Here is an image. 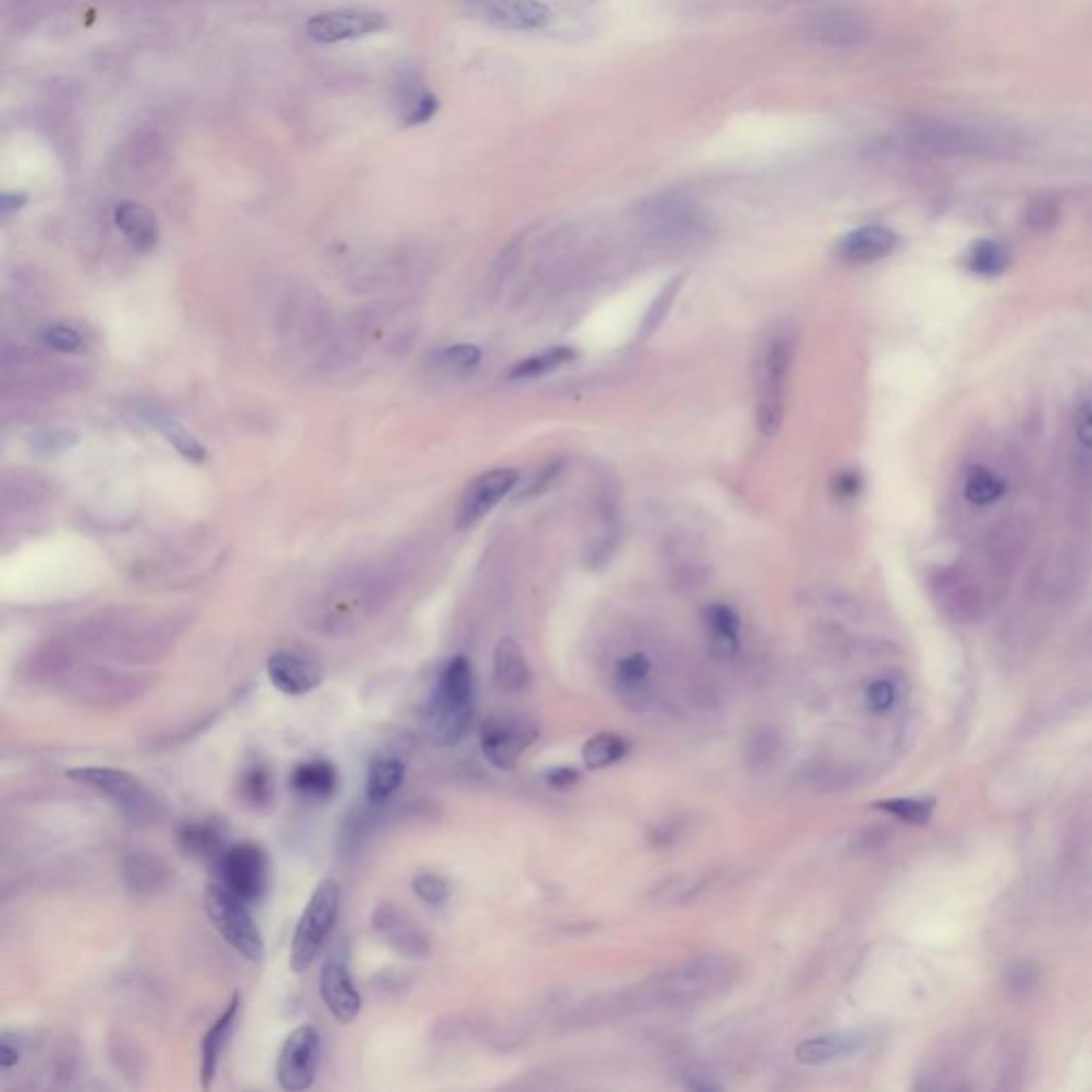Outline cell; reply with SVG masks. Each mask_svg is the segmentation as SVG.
<instances>
[{"label": "cell", "instance_id": "83f0119b", "mask_svg": "<svg viewBox=\"0 0 1092 1092\" xmlns=\"http://www.w3.org/2000/svg\"><path fill=\"white\" fill-rule=\"evenodd\" d=\"M493 674L495 681L506 692H521L529 683V664L521 647L512 638L499 640L493 653Z\"/></svg>", "mask_w": 1092, "mask_h": 1092}, {"label": "cell", "instance_id": "ffe728a7", "mask_svg": "<svg viewBox=\"0 0 1092 1092\" xmlns=\"http://www.w3.org/2000/svg\"><path fill=\"white\" fill-rule=\"evenodd\" d=\"M898 237L892 229L882 225H866L848 233L836 245V255L840 261L852 265L875 263L888 257L896 247Z\"/></svg>", "mask_w": 1092, "mask_h": 1092}, {"label": "cell", "instance_id": "e575fe53", "mask_svg": "<svg viewBox=\"0 0 1092 1092\" xmlns=\"http://www.w3.org/2000/svg\"><path fill=\"white\" fill-rule=\"evenodd\" d=\"M934 806H937L934 798H888L875 804V808L884 810V814L914 826L928 824L934 816Z\"/></svg>", "mask_w": 1092, "mask_h": 1092}, {"label": "cell", "instance_id": "bcb514c9", "mask_svg": "<svg viewBox=\"0 0 1092 1092\" xmlns=\"http://www.w3.org/2000/svg\"><path fill=\"white\" fill-rule=\"evenodd\" d=\"M483 361V351L474 344H455L442 351V363L453 369H474Z\"/></svg>", "mask_w": 1092, "mask_h": 1092}, {"label": "cell", "instance_id": "f6af8a7d", "mask_svg": "<svg viewBox=\"0 0 1092 1092\" xmlns=\"http://www.w3.org/2000/svg\"><path fill=\"white\" fill-rule=\"evenodd\" d=\"M41 339L47 349H54L58 353H75L81 346V335L67 325L47 327L41 333Z\"/></svg>", "mask_w": 1092, "mask_h": 1092}, {"label": "cell", "instance_id": "60d3db41", "mask_svg": "<svg viewBox=\"0 0 1092 1092\" xmlns=\"http://www.w3.org/2000/svg\"><path fill=\"white\" fill-rule=\"evenodd\" d=\"M1039 984V969L1033 962H1014L1005 971V992L1010 998H1026Z\"/></svg>", "mask_w": 1092, "mask_h": 1092}, {"label": "cell", "instance_id": "603a6c76", "mask_svg": "<svg viewBox=\"0 0 1092 1092\" xmlns=\"http://www.w3.org/2000/svg\"><path fill=\"white\" fill-rule=\"evenodd\" d=\"M864 1037L860 1033H830L804 1039L796 1048V1060L802 1065H828L860 1052Z\"/></svg>", "mask_w": 1092, "mask_h": 1092}, {"label": "cell", "instance_id": "7a4b0ae2", "mask_svg": "<svg viewBox=\"0 0 1092 1092\" xmlns=\"http://www.w3.org/2000/svg\"><path fill=\"white\" fill-rule=\"evenodd\" d=\"M474 674L463 655L453 658L435 681L425 710V732L435 744H455L472 726Z\"/></svg>", "mask_w": 1092, "mask_h": 1092}, {"label": "cell", "instance_id": "f546056e", "mask_svg": "<svg viewBox=\"0 0 1092 1092\" xmlns=\"http://www.w3.org/2000/svg\"><path fill=\"white\" fill-rule=\"evenodd\" d=\"M405 779V764L397 756H378L369 764L365 796L371 804L387 802L401 788Z\"/></svg>", "mask_w": 1092, "mask_h": 1092}, {"label": "cell", "instance_id": "f907efd6", "mask_svg": "<svg viewBox=\"0 0 1092 1092\" xmlns=\"http://www.w3.org/2000/svg\"><path fill=\"white\" fill-rule=\"evenodd\" d=\"M18 1060H20V1046L11 1041L9 1035H3V1041H0V1067H3V1071H7L18 1065Z\"/></svg>", "mask_w": 1092, "mask_h": 1092}, {"label": "cell", "instance_id": "f5cc1de1", "mask_svg": "<svg viewBox=\"0 0 1092 1092\" xmlns=\"http://www.w3.org/2000/svg\"><path fill=\"white\" fill-rule=\"evenodd\" d=\"M26 203V195L24 193H13V195H3V199H0V207H3V213H11L15 209H20L22 205Z\"/></svg>", "mask_w": 1092, "mask_h": 1092}, {"label": "cell", "instance_id": "5bb4252c", "mask_svg": "<svg viewBox=\"0 0 1092 1092\" xmlns=\"http://www.w3.org/2000/svg\"><path fill=\"white\" fill-rule=\"evenodd\" d=\"M538 736V730L515 717H491L481 728V747L489 764L495 768H515L525 749Z\"/></svg>", "mask_w": 1092, "mask_h": 1092}, {"label": "cell", "instance_id": "74e56055", "mask_svg": "<svg viewBox=\"0 0 1092 1092\" xmlns=\"http://www.w3.org/2000/svg\"><path fill=\"white\" fill-rule=\"evenodd\" d=\"M159 429L165 433V438L184 455L193 461H203L207 457V449L195 438V435L186 429L184 425L175 423L173 419H161L156 421Z\"/></svg>", "mask_w": 1092, "mask_h": 1092}, {"label": "cell", "instance_id": "816d5d0a", "mask_svg": "<svg viewBox=\"0 0 1092 1092\" xmlns=\"http://www.w3.org/2000/svg\"><path fill=\"white\" fill-rule=\"evenodd\" d=\"M547 782L551 786H557V788H568L572 784L578 782V772L574 768H568V766H561V768H555L547 774Z\"/></svg>", "mask_w": 1092, "mask_h": 1092}, {"label": "cell", "instance_id": "4dcf8cb0", "mask_svg": "<svg viewBox=\"0 0 1092 1092\" xmlns=\"http://www.w3.org/2000/svg\"><path fill=\"white\" fill-rule=\"evenodd\" d=\"M1005 491L1007 487H1005L1003 476L996 474L988 465H982V463L971 465L964 474L962 493H964L966 502L973 506H980V508L992 506L1005 495Z\"/></svg>", "mask_w": 1092, "mask_h": 1092}, {"label": "cell", "instance_id": "d590c367", "mask_svg": "<svg viewBox=\"0 0 1092 1092\" xmlns=\"http://www.w3.org/2000/svg\"><path fill=\"white\" fill-rule=\"evenodd\" d=\"M628 752V742L623 740L621 736L617 734H610V732H604V734H596L591 740L585 742L583 747V760L589 768H604V766H610L615 762H619L623 756H626Z\"/></svg>", "mask_w": 1092, "mask_h": 1092}, {"label": "cell", "instance_id": "ba28073f", "mask_svg": "<svg viewBox=\"0 0 1092 1092\" xmlns=\"http://www.w3.org/2000/svg\"><path fill=\"white\" fill-rule=\"evenodd\" d=\"M647 231L666 243H690L706 233L704 211L688 197L666 193L649 199L640 209Z\"/></svg>", "mask_w": 1092, "mask_h": 1092}, {"label": "cell", "instance_id": "f35d334b", "mask_svg": "<svg viewBox=\"0 0 1092 1092\" xmlns=\"http://www.w3.org/2000/svg\"><path fill=\"white\" fill-rule=\"evenodd\" d=\"M239 788H241V796H243L245 802H250L253 806L267 804L271 800V794H273L271 774L261 764L250 766L243 772V776H241V786Z\"/></svg>", "mask_w": 1092, "mask_h": 1092}, {"label": "cell", "instance_id": "c3c4849f", "mask_svg": "<svg viewBox=\"0 0 1092 1092\" xmlns=\"http://www.w3.org/2000/svg\"><path fill=\"white\" fill-rule=\"evenodd\" d=\"M559 467H561V463H559V461H555V463H549L547 467H542V470H540V472H538V474H536V476H534L532 481H529V483H527V485L523 487V491L519 493V499H527V497H534V495L542 493V491H544V489H547V487H549V485H551V483H553V481L557 478V474H559Z\"/></svg>", "mask_w": 1092, "mask_h": 1092}, {"label": "cell", "instance_id": "7402d4cb", "mask_svg": "<svg viewBox=\"0 0 1092 1092\" xmlns=\"http://www.w3.org/2000/svg\"><path fill=\"white\" fill-rule=\"evenodd\" d=\"M239 1007H241V996L233 994L227 1010L218 1016V1020L209 1026V1031L203 1035V1041H201V1086L203 1088H209L216 1078V1069H218V1063H221L223 1050L235 1028Z\"/></svg>", "mask_w": 1092, "mask_h": 1092}, {"label": "cell", "instance_id": "4316f807", "mask_svg": "<svg viewBox=\"0 0 1092 1092\" xmlns=\"http://www.w3.org/2000/svg\"><path fill=\"white\" fill-rule=\"evenodd\" d=\"M373 926H378V930L391 941V946L408 958L427 954L425 937L412 924V920H405L399 912L387 907L380 909L378 914H373Z\"/></svg>", "mask_w": 1092, "mask_h": 1092}, {"label": "cell", "instance_id": "30bf717a", "mask_svg": "<svg viewBox=\"0 0 1092 1092\" xmlns=\"http://www.w3.org/2000/svg\"><path fill=\"white\" fill-rule=\"evenodd\" d=\"M930 596L939 610L960 626L978 623L988 606V596L982 583L962 568L950 566L934 570L928 581Z\"/></svg>", "mask_w": 1092, "mask_h": 1092}, {"label": "cell", "instance_id": "8fae6325", "mask_svg": "<svg viewBox=\"0 0 1092 1092\" xmlns=\"http://www.w3.org/2000/svg\"><path fill=\"white\" fill-rule=\"evenodd\" d=\"M323 1041L311 1024H301L287 1037L277 1056V1082L289 1092H303L315 1086L321 1067Z\"/></svg>", "mask_w": 1092, "mask_h": 1092}, {"label": "cell", "instance_id": "e0dca14e", "mask_svg": "<svg viewBox=\"0 0 1092 1092\" xmlns=\"http://www.w3.org/2000/svg\"><path fill=\"white\" fill-rule=\"evenodd\" d=\"M321 996L329 1014L337 1022H353L361 1014L363 996L357 990L349 964L341 958H331L321 973Z\"/></svg>", "mask_w": 1092, "mask_h": 1092}, {"label": "cell", "instance_id": "9c48e42d", "mask_svg": "<svg viewBox=\"0 0 1092 1092\" xmlns=\"http://www.w3.org/2000/svg\"><path fill=\"white\" fill-rule=\"evenodd\" d=\"M1035 538V525L1028 517L1012 515L998 521L984 538V559L992 585H1005L1018 572Z\"/></svg>", "mask_w": 1092, "mask_h": 1092}, {"label": "cell", "instance_id": "9a60e30c", "mask_svg": "<svg viewBox=\"0 0 1092 1092\" xmlns=\"http://www.w3.org/2000/svg\"><path fill=\"white\" fill-rule=\"evenodd\" d=\"M517 481L519 472L512 467H497V470H489L472 481L459 499L455 517L457 527L470 529L483 521L517 487Z\"/></svg>", "mask_w": 1092, "mask_h": 1092}, {"label": "cell", "instance_id": "5b68a950", "mask_svg": "<svg viewBox=\"0 0 1092 1092\" xmlns=\"http://www.w3.org/2000/svg\"><path fill=\"white\" fill-rule=\"evenodd\" d=\"M339 900L341 888L335 880H323L311 892L291 944V969L295 973L307 971L323 952L337 922Z\"/></svg>", "mask_w": 1092, "mask_h": 1092}, {"label": "cell", "instance_id": "db71d44e", "mask_svg": "<svg viewBox=\"0 0 1092 1092\" xmlns=\"http://www.w3.org/2000/svg\"><path fill=\"white\" fill-rule=\"evenodd\" d=\"M1084 644H1086L1088 651H1092V621H1090V628H1088V632L1084 636Z\"/></svg>", "mask_w": 1092, "mask_h": 1092}, {"label": "cell", "instance_id": "52a82bcc", "mask_svg": "<svg viewBox=\"0 0 1092 1092\" xmlns=\"http://www.w3.org/2000/svg\"><path fill=\"white\" fill-rule=\"evenodd\" d=\"M67 776L71 782L109 798L131 820H145L156 808L150 790L127 770L111 766H77L69 770Z\"/></svg>", "mask_w": 1092, "mask_h": 1092}, {"label": "cell", "instance_id": "b9f144b4", "mask_svg": "<svg viewBox=\"0 0 1092 1092\" xmlns=\"http://www.w3.org/2000/svg\"><path fill=\"white\" fill-rule=\"evenodd\" d=\"M412 890L423 902L433 904V907L444 904L451 896V884L435 872H419L412 880Z\"/></svg>", "mask_w": 1092, "mask_h": 1092}, {"label": "cell", "instance_id": "8992f818", "mask_svg": "<svg viewBox=\"0 0 1092 1092\" xmlns=\"http://www.w3.org/2000/svg\"><path fill=\"white\" fill-rule=\"evenodd\" d=\"M205 912L218 934L245 960L261 962L265 941L247 902L233 894L225 884H211L203 896Z\"/></svg>", "mask_w": 1092, "mask_h": 1092}, {"label": "cell", "instance_id": "ee69618b", "mask_svg": "<svg viewBox=\"0 0 1092 1092\" xmlns=\"http://www.w3.org/2000/svg\"><path fill=\"white\" fill-rule=\"evenodd\" d=\"M866 706L870 713H886L896 702V685L890 679H878L866 688Z\"/></svg>", "mask_w": 1092, "mask_h": 1092}, {"label": "cell", "instance_id": "f1b7e54d", "mask_svg": "<svg viewBox=\"0 0 1092 1092\" xmlns=\"http://www.w3.org/2000/svg\"><path fill=\"white\" fill-rule=\"evenodd\" d=\"M179 846L186 856H193L199 860H216L221 862L225 848V834L221 826L211 822H193L186 824L179 830Z\"/></svg>", "mask_w": 1092, "mask_h": 1092}, {"label": "cell", "instance_id": "4fadbf2b", "mask_svg": "<svg viewBox=\"0 0 1092 1092\" xmlns=\"http://www.w3.org/2000/svg\"><path fill=\"white\" fill-rule=\"evenodd\" d=\"M389 26L387 15L367 9H335L309 18L305 24V35L323 45L341 41H355L369 35H378Z\"/></svg>", "mask_w": 1092, "mask_h": 1092}, {"label": "cell", "instance_id": "7dc6e473", "mask_svg": "<svg viewBox=\"0 0 1092 1092\" xmlns=\"http://www.w3.org/2000/svg\"><path fill=\"white\" fill-rule=\"evenodd\" d=\"M1056 218H1058V209L1054 207V203H1048V201L1033 203L1026 211L1028 227H1033L1037 231L1050 229L1056 223Z\"/></svg>", "mask_w": 1092, "mask_h": 1092}, {"label": "cell", "instance_id": "1f68e13d", "mask_svg": "<svg viewBox=\"0 0 1092 1092\" xmlns=\"http://www.w3.org/2000/svg\"><path fill=\"white\" fill-rule=\"evenodd\" d=\"M576 359V351L570 349V346H555V349H547L544 353L540 355H532L523 359L521 363H517L508 378L510 380H532V378H540V376H547V373L564 367L568 363H572Z\"/></svg>", "mask_w": 1092, "mask_h": 1092}, {"label": "cell", "instance_id": "3957f363", "mask_svg": "<svg viewBox=\"0 0 1092 1092\" xmlns=\"http://www.w3.org/2000/svg\"><path fill=\"white\" fill-rule=\"evenodd\" d=\"M792 331L779 327L766 337L756 363V429L770 440L782 431L794 365Z\"/></svg>", "mask_w": 1092, "mask_h": 1092}, {"label": "cell", "instance_id": "484cf974", "mask_svg": "<svg viewBox=\"0 0 1092 1092\" xmlns=\"http://www.w3.org/2000/svg\"><path fill=\"white\" fill-rule=\"evenodd\" d=\"M291 786L303 798L327 800L337 788V770L329 760L301 762L291 774Z\"/></svg>", "mask_w": 1092, "mask_h": 1092}, {"label": "cell", "instance_id": "d4e9b609", "mask_svg": "<svg viewBox=\"0 0 1092 1092\" xmlns=\"http://www.w3.org/2000/svg\"><path fill=\"white\" fill-rule=\"evenodd\" d=\"M704 630L720 658H732L740 647V619L726 604H710L702 610Z\"/></svg>", "mask_w": 1092, "mask_h": 1092}, {"label": "cell", "instance_id": "d6986e66", "mask_svg": "<svg viewBox=\"0 0 1092 1092\" xmlns=\"http://www.w3.org/2000/svg\"><path fill=\"white\" fill-rule=\"evenodd\" d=\"M489 24L508 30H534L547 24L549 9L540 0H467Z\"/></svg>", "mask_w": 1092, "mask_h": 1092}, {"label": "cell", "instance_id": "44dd1931", "mask_svg": "<svg viewBox=\"0 0 1092 1092\" xmlns=\"http://www.w3.org/2000/svg\"><path fill=\"white\" fill-rule=\"evenodd\" d=\"M113 223L139 253H150V250L159 245V221H156V216L145 205L135 201L120 203L113 211Z\"/></svg>", "mask_w": 1092, "mask_h": 1092}, {"label": "cell", "instance_id": "8d00e7d4", "mask_svg": "<svg viewBox=\"0 0 1092 1092\" xmlns=\"http://www.w3.org/2000/svg\"><path fill=\"white\" fill-rule=\"evenodd\" d=\"M704 884L706 882L696 875H674L655 886L649 898L655 904H662V907H668V904H683V902H690L692 898H696V894L704 888Z\"/></svg>", "mask_w": 1092, "mask_h": 1092}, {"label": "cell", "instance_id": "d6a6232c", "mask_svg": "<svg viewBox=\"0 0 1092 1092\" xmlns=\"http://www.w3.org/2000/svg\"><path fill=\"white\" fill-rule=\"evenodd\" d=\"M966 265L980 275H998L1010 265V250L1001 241L980 239L969 247Z\"/></svg>", "mask_w": 1092, "mask_h": 1092}, {"label": "cell", "instance_id": "ac0fdd59", "mask_svg": "<svg viewBox=\"0 0 1092 1092\" xmlns=\"http://www.w3.org/2000/svg\"><path fill=\"white\" fill-rule=\"evenodd\" d=\"M267 676L273 688L287 696L309 694L323 681L321 670L295 651H275L267 660Z\"/></svg>", "mask_w": 1092, "mask_h": 1092}, {"label": "cell", "instance_id": "681fc988", "mask_svg": "<svg viewBox=\"0 0 1092 1092\" xmlns=\"http://www.w3.org/2000/svg\"><path fill=\"white\" fill-rule=\"evenodd\" d=\"M860 487H862V483H860V476L856 472H843V474H838L836 481H834V491L840 497H854L860 491Z\"/></svg>", "mask_w": 1092, "mask_h": 1092}, {"label": "cell", "instance_id": "836d02e7", "mask_svg": "<svg viewBox=\"0 0 1092 1092\" xmlns=\"http://www.w3.org/2000/svg\"><path fill=\"white\" fill-rule=\"evenodd\" d=\"M685 277H688V273H679L672 279H668V285L662 289V293L653 299V303L644 311V319H642V323L638 327V337L640 339H647L649 335H653L655 331L662 327V323L670 315V307L674 305V301H676V297H679V293H681V289L685 285Z\"/></svg>", "mask_w": 1092, "mask_h": 1092}, {"label": "cell", "instance_id": "ab89813d", "mask_svg": "<svg viewBox=\"0 0 1092 1092\" xmlns=\"http://www.w3.org/2000/svg\"><path fill=\"white\" fill-rule=\"evenodd\" d=\"M435 111H438V99L431 95L425 88L410 90V97L403 103V124L405 127H419V124L429 122Z\"/></svg>", "mask_w": 1092, "mask_h": 1092}, {"label": "cell", "instance_id": "7c38bea8", "mask_svg": "<svg viewBox=\"0 0 1092 1092\" xmlns=\"http://www.w3.org/2000/svg\"><path fill=\"white\" fill-rule=\"evenodd\" d=\"M223 884L245 902H259L267 890L269 860L261 846L239 843L227 848L221 862Z\"/></svg>", "mask_w": 1092, "mask_h": 1092}, {"label": "cell", "instance_id": "cb8c5ba5", "mask_svg": "<svg viewBox=\"0 0 1092 1092\" xmlns=\"http://www.w3.org/2000/svg\"><path fill=\"white\" fill-rule=\"evenodd\" d=\"M1071 440L1076 478H1092V387L1086 389L1073 405Z\"/></svg>", "mask_w": 1092, "mask_h": 1092}, {"label": "cell", "instance_id": "6da1fadb", "mask_svg": "<svg viewBox=\"0 0 1092 1092\" xmlns=\"http://www.w3.org/2000/svg\"><path fill=\"white\" fill-rule=\"evenodd\" d=\"M740 975L732 956L710 954L681 962L636 986L642 1012L655 1007H694L728 992Z\"/></svg>", "mask_w": 1092, "mask_h": 1092}, {"label": "cell", "instance_id": "2e32d148", "mask_svg": "<svg viewBox=\"0 0 1092 1092\" xmlns=\"http://www.w3.org/2000/svg\"><path fill=\"white\" fill-rule=\"evenodd\" d=\"M804 33L822 45L850 47L862 43L868 37V22L856 9L830 7L810 18Z\"/></svg>", "mask_w": 1092, "mask_h": 1092}, {"label": "cell", "instance_id": "277c9868", "mask_svg": "<svg viewBox=\"0 0 1092 1092\" xmlns=\"http://www.w3.org/2000/svg\"><path fill=\"white\" fill-rule=\"evenodd\" d=\"M902 141L912 150L932 156H980L1010 150V137L969 124L948 120H920L907 127Z\"/></svg>", "mask_w": 1092, "mask_h": 1092}, {"label": "cell", "instance_id": "7bdbcfd3", "mask_svg": "<svg viewBox=\"0 0 1092 1092\" xmlns=\"http://www.w3.org/2000/svg\"><path fill=\"white\" fill-rule=\"evenodd\" d=\"M649 672H651V660L647 658V655L644 653H632V655H628L626 660L619 662L617 681H619V685H623V688L634 690V688H638V685H642L647 681Z\"/></svg>", "mask_w": 1092, "mask_h": 1092}]
</instances>
